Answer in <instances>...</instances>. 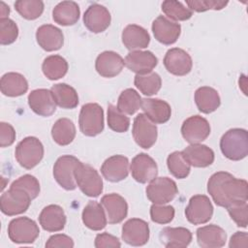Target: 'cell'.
Masks as SVG:
<instances>
[{"label":"cell","instance_id":"21","mask_svg":"<svg viewBox=\"0 0 248 248\" xmlns=\"http://www.w3.org/2000/svg\"><path fill=\"white\" fill-rule=\"evenodd\" d=\"M124 65V59L117 52L107 50L97 56L95 69L104 78H113L121 73Z\"/></svg>","mask_w":248,"mask_h":248},{"label":"cell","instance_id":"30","mask_svg":"<svg viewBox=\"0 0 248 248\" xmlns=\"http://www.w3.org/2000/svg\"><path fill=\"white\" fill-rule=\"evenodd\" d=\"M82 222L92 231H101L107 226V216L105 210L99 202L90 201L82 210Z\"/></svg>","mask_w":248,"mask_h":248},{"label":"cell","instance_id":"5","mask_svg":"<svg viewBox=\"0 0 248 248\" xmlns=\"http://www.w3.org/2000/svg\"><path fill=\"white\" fill-rule=\"evenodd\" d=\"M78 187L88 197L96 198L103 192V180L98 171L90 165L79 162L75 170Z\"/></svg>","mask_w":248,"mask_h":248},{"label":"cell","instance_id":"16","mask_svg":"<svg viewBox=\"0 0 248 248\" xmlns=\"http://www.w3.org/2000/svg\"><path fill=\"white\" fill-rule=\"evenodd\" d=\"M151 28L155 39L166 46L174 44L181 33L180 24L165 16H157L152 22Z\"/></svg>","mask_w":248,"mask_h":248},{"label":"cell","instance_id":"39","mask_svg":"<svg viewBox=\"0 0 248 248\" xmlns=\"http://www.w3.org/2000/svg\"><path fill=\"white\" fill-rule=\"evenodd\" d=\"M167 166L170 172L176 178H186L191 170V165L184 157L182 151H174L167 158Z\"/></svg>","mask_w":248,"mask_h":248},{"label":"cell","instance_id":"11","mask_svg":"<svg viewBox=\"0 0 248 248\" xmlns=\"http://www.w3.org/2000/svg\"><path fill=\"white\" fill-rule=\"evenodd\" d=\"M213 215V205L205 195L193 196L185 209L187 220L193 225L207 223Z\"/></svg>","mask_w":248,"mask_h":248},{"label":"cell","instance_id":"13","mask_svg":"<svg viewBox=\"0 0 248 248\" xmlns=\"http://www.w3.org/2000/svg\"><path fill=\"white\" fill-rule=\"evenodd\" d=\"M122 239L132 246H142L149 239V226L144 220L132 218L122 227Z\"/></svg>","mask_w":248,"mask_h":248},{"label":"cell","instance_id":"48","mask_svg":"<svg viewBox=\"0 0 248 248\" xmlns=\"http://www.w3.org/2000/svg\"><path fill=\"white\" fill-rule=\"evenodd\" d=\"M16 140V131L14 127L6 122L0 123V146L7 147L14 143Z\"/></svg>","mask_w":248,"mask_h":248},{"label":"cell","instance_id":"1","mask_svg":"<svg viewBox=\"0 0 248 248\" xmlns=\"http://www.w3.org/2000/svg\"><path fill=\"white\" fill-rule=\"evenodd\" d=\"M207 192L218 206L227 208L236 202H247L248 183L227 171H218L209 177Z\"/></svg>","mask_w":248,"mask_h":248},{"label":"cell","instance_id":"50","mask_svg":"<svg viewBox=\"0 0 248 248\" xmlns=\"http://www.w3.org/2000/svg\"><path fill=\"white\" fill-rule=\"evenodd\" d=\"M74 245H75L74 241L70 236L66 234H61V233L51 235L46 243V247L47 248H53V247L72 248L74 247Z\"/></svg>","mask_w":248,"mask_h":248},{"label":"cell","instance_id":"25","mask_svg":"<svg viewBox=\"0 0 248 248\" xmlns=\"http://www.w3.org/2000/svg\"><path fill=\"white\" fill-rule=\"evenodd\" d=\"M140 107L144 114L155 124L166 123L170 118V106L164 100L144 98Z\"/></svg>","mask_w":248,"mask_h":248},{"label":"cell","instance_id":"15","mask_svg":"<svg viewBox=\"0 0 248 248\" xmlns=\"http://www.w3.org/2000/svg\"><path fill=\"white\" fill-rule=\"evenodd\" d=\"M164 65L169 73L182 77L191 72L193 61L189 53L184 49L173 47L169 49L165 54Z\"/></svg>","mask_w":248,"mask_h":248},{"label":"cell","instance_id":"44","mask_svg":"<svg viewBox=\"0 0 248 248\" xmlns=\"http://www.w3.org/2000/svg\"><path fill=\"white\" fill-rule=\"evenodd\" d=\"M18 27L16 23L8 18H0V44L2 46L11 45L17 39Z\"/></svg>","mask_w":248,"mask_h":248},{"label":"cell","instance_id":"35","mask_svg":"<svg viewBox=\"0 0 248 248\" xmlns=\"http://www.w3.org/2000/svg\"><path fill=\"white\" fill-rule=\"evenodd\" d=\"M50 91L54 97L56 105L62 108H75L78 105V96L76 89L66 83L52 85Z\"/></svg>","mask_w":248,"mask_h":248},{"label":"cell","instance_id":"28","mask_svg":"<svg viewBox=\"0 0 248 248\" xmlns=\"http://www.w3.org/2000/svg\"><path fill=\"white\" fill-rule=\"evenodd\" d=\"M159 238L167 248H184L191 243L192 232L183 227H166L160 232Z\"/></svg>","mask_w":248,"mask_h":248},{"label":"cell","instance_id":"3","mask_svg":"<svg viewBox=\"0 0 248 248\" xmlns=\"http://www.w3.org/2000/svg\"><path fill=\"white\" fill-rule=\"evenodd\" d=\"M15 156L17 163L26 170L36 167L44 157V145L35 137H26L16 147Z\"/></svg>","mask_w":248,"mask_h":248},{"label":"cell","instance_id":"14","mask_svg":"<svg viewBox=\"0 0 248 248\" xmlns=\"http://www.w3.org/2000/svg\"><path fill=\"white\" fill-rule=\"evenodd\" d=\"M130 170L133 178L142 184L150 182L158 174L156 162L145 153H140L133 158Z\"/></svg>","mask_w":248,"mask_h":248},{"label":"cell","instance_id":"4","mask_svg":"<svg viewBox=\"0 0 248 248\" xmlns=\"http://www.w3.org/2000/svg\"><path fill=\"white\" fill-rule=\"evenodd\" d=\"M78 124L80 132L87 137H95L104 130V110L96 103H88L81 107Z\"/></svg>","mask_w":248,"mask_h":248},{"label":"cell","instance_id":"27","mask_svg":"<svg viewBox=\"0 0 248 248\" xmlns=\"http://www.w3.org/2000/svg\"><path fill=\"white\" fill-rule=\"evenodd\" d=\"M122 43L129 50H140L148 46L150 36L143 27L137 24H129L122 31Z\"/></svg>","mask_w":248,"mask_h":248},{"label":"cell","instance_id":"34","mask_svg":"<svg viewBox=\"0 0 248 248\" xmlns=\"http://www.w3.org/2000/svg\"><path fill=\"white\" fill-rule=\"evenodd\" d=\"M51 137L59 145L70 144L76 137V127L69 118H59L51 128Z\"/></svg>","mask_w":248,"mask_h":248},{"label":"cell","instance_id":"42","mask_svg":"<svg viewBox=\"0 0 248 248\" xmlns=\"http://www.w3.org/2000/svg\"><path fill=\"white\" fill-rule=\"evenodd\" d=\"M108 125L116 133L127 132L130 127V119L124 113L118 110L113 105L108 107Z\"/></svg>","mask_w":248,"mask_h":248},{"label":"cell","instance_id":"19","mask_svg":"<svg viewBox=\"0 0 248 248\" xmlns=\"http://www.w3.org/2000/svg\"><path fill=\"white\" fill-rule=\"evenodd\" d=\"M101 204L105 210L107 220L109 224H118L127 217V202L122 196L116 193L105 195L101 199Z\"/></svg>","mask_w":248,"mask_h":248},{"label":"cell","instance_id":"32","mask_svg":"<svg viewBox=\"0 0 248 248\" xmlns=\"http://www.w3.org/2000/svg\"><path fill=\"white\" fill-rule=\"evenodd\" d=\"M0 88L3 95L8 97H17L27 92L28 82L21 74L11 72L2 76Z\"/></svg>","mask_w":248,"mask_h":248},{"label":"cell","instance_id":"36","mask_svg":"<svg viewBox=\"0 0 248 248\" xmlns=\"http://www.w3.org/2000/svg\"><path fill=\"white\" fill-rule=\"evenodd\" d=\"M68 62L60 55H49L45 58L42 64L44 75L50 80H56L63 78L68 72Z\"/></svg>","mask_w":248,"mask_h":248},{"label":"cell","instance_id":"22","mask_svg":"<svg viewBox=\"0 0 248 248\" xmlns=\"http://www.w3.org/2000/svg\"><path fill=\"white\" fill-rule=\"evenodd\" d=\"M103 176L110 182H119L125 179L129 173V160L123 155L108 157L101 167Z\"/></svg>","mask_w":248,"mask_h":248},{"label":"cell","instance_id":"37","mask_svg":"<svg viewBox=\"0 0 248 248\" xmlns=\"http://www.w3.org/2000/svg\"><path fill=\"white\" fill-rule=\"evenodd\" d=\"M141 100L140 94L135 89L127 88L120 93L116 108L122 113L132 115L140 108Z\"/></svg>","mask_w":248,"mask_h":248},{"label":"cell","instance_id":"6","mask_svg":"<svg viewBox=\"0 0 248 248\" xmlns=\"http://www.w3.org/2000/svg\"><path fill=\"white\" fill-rule=\"evenodd\" d=\"M40 230L36 222L28 217L13 219L8 226V235L11 241L17 244L33 243L39 236Z\"/></svg>","mask_w":248,"mask_h":248},{"label":"cell","instance_id":"20","mask_svg":"<svg viewBox=\"0 0 248 248\" xmlns=\"http://www.w3.org/2000/svg\"><path fill=\"white\" fill-rule=\"evenodd\" d=\"M28 105L36 114L45 117L50 116L56 110V102L52 92L45 88L31 91L28 95Z\"/></svg>","mask_w":248,"mask_h":248},{"label":"cell","instance_id":"26","mask_svg":"<svg viewBox=\"0 0 248 248\" xmlns=\"http://www.w3.org/2000/svg\"><path fill=\"white\" fill-rule=\"evenodd\" d=\"M197 240L202 248H219L225 245L227 233L221 227L211 224L197 230Z\"/></svg>","mask_w":248,"mask_h":248},{"label":"cell","instance_id":"8","mask_svg":"<svg viewBox=\"0 0 248 248\" xmlns=\"http://www.w3.org/2000/svg\"><path fill=\"white\" fill-rule=\"evenodd\" d=\"M32 199L23 190L10 187L0 198V208L2 213L8 216H15L25 212L31 203Z\"/></svg>","mask_w":248,"mask_h":248},{"label":"cell","instance_id":"43","mask_svg":"<svg viewBox=\"0 0 248 248\" xmlns=\"http://www.w3.org/2000/svg\"><path fill=\"white\" fill-rule=\"evenodd\" d=\"M11 187L25 191L32 200L36 199L40 194V183L38 179L31 174H24L18 177L11 184Z\"/></svg>","mask_w":248,"mask_h":248},{"label":"cell","instance_id":"29","mask_svg":"<svg viewBox=\"0 0 248 248\" xmlns=\"http://www.w3.org/2000/svg\"><path fill=\"white\" fill-rule=\"evenodd\" d=\"M182 153L188 163L195 168H206L214 162L213 150L204 144H190Z\"/></svg>","mask_w":248,"mask_h":248},{"label":"cell","instance_id":"45","mask_svg":"<svg viewBox=\"0 0 248 248\" xmlns=\"http://www.w3.org/2000/svg\"><path fill=\"white\" fill-rule=\"evenodd\" d=\"M174 217V208L171 205L156 204L150 206V218L157 224H168Z\"/></svg>","mask_w":248,"mask_h":248},{"label":"cell","instance_id":"46","mask_svg":"<svg viewBox=\"0 0 248 248\" xmlns=\"http://www.w3.org/2000/svg\"><path fill=\"white\" fill-rule=\"evenodd\" d=\"M232 220L241 228H246L248 224V204L247 202H236L227 207Z\"/></svg>","mask_w":248,"mask_h":248},{"label":"cell","instance_id":"31","mask_svg":"<svg viewBox=\"0 0 248 248\" xmlns=\"http://www.w3.org/2000/svg\"><path fill=\"white\" fill-rule=\"evenodd\" d=\"M80 10L78 3L74 1H62L52 11L53 20L62 26L74 25L78 22Z\"/></svg>","mask_w":248,"mask_h":248},{"label":"cell","instance_id":"7","mask_svg":"<svg viewBox=\"0 0 248 248\" xmlns=\"http://www.w3.org/2000/svg\"><path fill=\"white\" fill-rule=\"evenodd\" d=\"M147 199L156 204H165L171 202L178 193L176 183L170 177H155L146 187Z\"/></svg>","mask_w":248,"mask_h":248},{"label":"cell","instance_id":"33","mask_svg":"<svg viewBox=\"0 0 248 248\" xmlns=\"http://www.w3.org/2000/svg\"><path fill=\"white\" fill-rule=\"evenodd\" d=\"M195 103L199 110L202 113H211L219 108L221 99L214 88L202 86L195 92Z\"/></svg>","mask_w":248,"mask_h":248},{"label":"cell","instance_id":"41","mask_svg":"<svg viewBox=\"0 0 248 248\" xmlns=\"http://www.w3.org/2000/svg\"><path fill=\"white\" fill-rule=\"evenodd\" d=\"M162 11L169 19L183 21L191 18L193 13L189 8H186L181 2L174 0H167L162 3Z\"/></svg>","mask_w":248,"mask_h":248},{"label":"cell","instance_id":"2","mask_svg":"<svg viewBox=\"0 0 248 248\" xmlns=\"http://www.w3.org/2000/svg\"><path fill=\"white\" fill-rule=\"evenodd\" d=\"M220 149L223 155L232 161L244 159L248 154L247 131L240 128L228 130L220 140Z\"/></svg>","mask_w":248,"mask_h":248},{"label":"cell","instance_id":"12","mask_svg":"<svg viewBox=\"0 0 248 248\" xmlns=\"http://www.w3.org/2000/svg\"><path fill=\"white\" fill-rule=\"evenodd\" d=\"M181 134L189 143H200L209 136L210 125L202 116L193 115L184 120L181 126Z\"/></svg>","mask_w":248,"mask_h":248},{"label":"cell","instance_id":"52","mask_svg":"<svg viewBox=\"0 0 248 248\" xmlns=\"http://www.w3.org/2000/svg\"><path fill=\"white\" fill-rule=\"evenodd\" d=\"M10 15V8L3 1L0 2V18H8Z\"/></svg>","mask_w":248,"mask_h":248},{"label":"cell","instance_id":"18","mask_svg":"<svg viewBox=\"0 0 248 248\" xmlns=\"http://www.w3.org/2000/svg\"><path fill=\"white\" fill-rule=\"evenodd\" d=\"M110 20L108 10L100 4L90 5L83 15V23L92 33L104 32L109 26Z\"/></svg>","mask_w":248,"mask_h":248},{"label":"cell","instance_id":"23","mask_svg":"<svg viewBox=\"0 0 248 248\" xmlns=\"http://www.w3.org/2000/svg\"><path fill=\"white\" fill-rule=\"evenodd\" d=\"M38 45L46 51H54L62 47L64 36L62 31L51 24H44L36 31Z\"/></svg>","mask_w":248,"mask_h":248},{"label":"cell","instance_id":"40","mask_svg":"<svg viewBox=\"0 0 248 248\" xmlns=\"http://www.w3.org/2000/svg\"><path fill=\"white\" fill-rule=\"evenodd\" d=\"M16 12L25 19L33 20L44 12V2L41 0H17L15 3Z\"/></svg>","mask_w":248,"mask_h":248},{"label":"cell","instance_id":"17","mask_svg":"<svg viewBox=\"0 0 248 248\" xmlns=\"http://www.w3.org/2000/svg\"><path fill=\"white\" fill-rule=\"evenodd\" d=\"M124 64L137 75H146L157 66L158 58L149 50H134L126 55Z\"/></svg>","mask_w":248,"mask_h":248},{"label":"cell","instance_id":"47","mask_svg":"<svg viewBox=\"0 0 248 248\" xmlns=\"http://www.w3.org/2000/svg\"><path fill=\"white\" fill-rule=\"evenodd\" d=\"M228 1L220 0H187L186 4L191 11L198 13L207 10H222L228 5Z\"/></svg>","mask_w":248,"mask_h":248},{"label":"cell","instance_id":"10","mask_svg":"<svg viewBox=\"0 0 248 248\" xmlns=\"http://www.w3.org/2000/svg\"><path fill=\"white\" fill-rule=\"evenodd\" d=\"M132 134L140 147L148 149L157 140L158 129L144 113H140L134 119Z\"/></svg>","mask_w":248,"mask_h":248},{"label":"cell","instance_id":"24","mask_svg":"<svg viewBox=\"0 0 248 248\" xmlns=\"http://www.w3.org/2000/svg\"><path fill=\"white\" fill-rule=\"evenodd\" d=\"M66 215L61 206L57 204H49L41 211L39 222L42 228L46 232L62 231L66 225Z\"/></svg>","mask_w":248,"mask_h":248},{"label":"cell","instance_id":"49","mask_svg":"<svg viewBox=\"0 0 248 248\" xmlns=\"http://www.w3.org/2000/svg\"><path fill=\"white\" fill-rule=\"evenodd\" d=\"M94 245L96 248L120 247L121 243L116 236L109 234L108 232H103V233L97 234V236L95 238Z\"/></svg>","mask_w":248,"mask_h":248},{"label":"cell","instance_id":"51","mask_svg":"<svg viewBox=\"0 0 248 248\" xmlns=\"http://www.w3.org/2000/svg\"><path fill=\"white\" fill-rule=\"evenodd\" d=\"M248 235L245 232H236L232 235L229 246L231 248H247L248 247Z\"/></svg>","mask_w":248,"mask_h":248},{"label":"cell","instance_id":"38","mask_svg":"<svg viewBox=\"0 0 248 248\" xmlns=\"http://www.w3.org/2000/svg\"><path fill=\"white\" fill-rule=\"evenodd\" d=\"M134 83L143 95L152 96L161 89L162 79L157 73L151 72L146 75H137Z\"/></svg>","mask_w":248,"mask_h":248},{"label":"cell","instance_id":"9","mask_svg":"<svg viewBox=\"0 0 248 248\" xmlns=\"http://www.w3.org/2000/svg\"><path fill=\"white\" fill-rule=\"evenodd\" d=\"M80 161L73 155L59 157L53 166V176L56 182L65 190L72 191L77 188L75 170Z\"/></svg>","mask_w":248,"mask_h":248}]
</instances>
